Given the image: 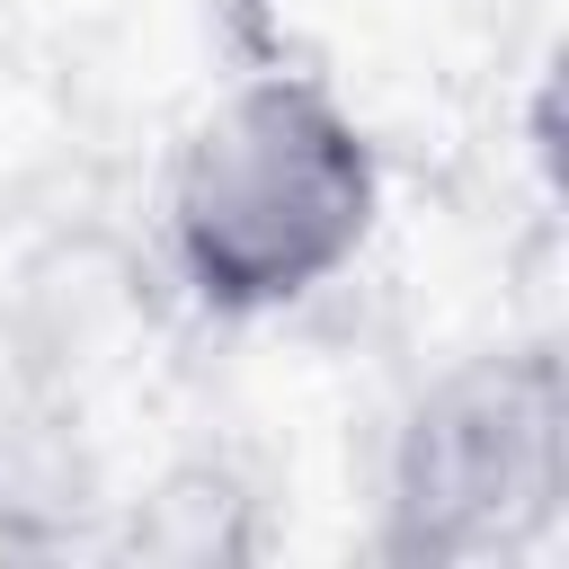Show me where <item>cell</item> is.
Returning a JSON list of instances; mask_svg holds the SVG:
<instances>
[{"label": "cell", "instance_id": "cell-1", "mask_svg": "<svg viewBox=\"0 0 569 569\" xmlns=\"http://www.w3.org/2000/svg\"><path fill=\"white\" fill-rule=\"evenodd\" d=\"M382 222V151L320 71L222 89L169 169V267L213 320H267L338 284Z\"/></svg>", "mask_w": 569, "mask_h": 569}, {"label": "cell", "instance_id": "cell-2", "mask_svg": "<svg viewBox=\"0 0 569 569\" xmlns=\"http://www.w3.org/2000/svg\"><path fill=\"white\" fill-rule=\"evenodd\" d=\"M569 498V373L533 347H480L445 365L382 462V560L471 569L516 560Z\"/></svg>", "mask_w": 569, "mask_h": 569}]
</instances>
